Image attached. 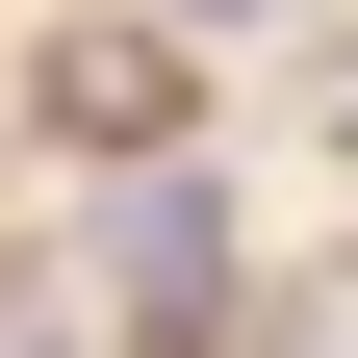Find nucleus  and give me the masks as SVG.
<instances>
[{
	"mask_svg": "<svg viewBox=\"0 0 358 358\" xmlns=\"http://www.w3.org/2000/svg\"><path fill=\"white\" fill-rule=\"evenodd\" d=\"M103 282H128V333L205 358V333H231V205H205V179H128V205H103Z\"/></svg>",
	"mask_w": 358,
	"mask_h": 358,
	"instance_id": "nucleus-1",
	"label": "nucleus"
},
{
	"mask_svg": "<svg viewBox=\"0 0 358 358\" xmlns=\"http://www.w3.org/2000/svg\"><path fill=\"white\" fill-rule=\"evenodd\" d=\"M179 26H333V0H179Z\"/></svg>",
	"mask_w": 358,
	"mask_h": 358,
	"instance_id": "nucleus-3",
	"label": "nucleus"
},
{
	"mask_svg": "<svg viewBox=\"0 0 358 358\" xmlns=\"http://www.w3.org/2000/svg\"><path fill=\"white\" fill-rule=\"evenodd\" d=\"M52 128H77V154H154V128H179V52H128V26L52 52Z\"/></svg>",
	"mask_w": 358,
	"mask_h": 358,
	"instance_id": "nucleus-2",
	"label": "nucleus"
},
{
	"mask_svg": "<svg viewBox=\"0 0 358 358\" xmlns=\"http://www.w3.org/2000/svg\"><path fill=\"white\" fill-rule=\"evenodd\" d=\"M26 358H52V333H26Z\"/></svg>",
	"mask_w": 358,
	"mask_h": 358,
	"instance_id": "nucleus-4",
	"label": "nucleus"
}]
</instances>
